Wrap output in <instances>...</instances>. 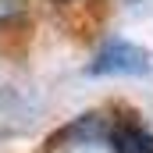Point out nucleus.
I'll return each mask as SVG.
<instances>
[{"label": "nucleus", "instance_id": "nucleus-1", "mask_svg": "<svg viewBox=\"0 0 153 153\" xmlns=\"http://www.w3.org/2000/svg\"><path fill=\"white\" fill-rule=\"evenodd\" d=\"M146 71L150 53L128 39H107L89 64V75H146Z\"/></svg>", "mask_w": 153, "mask_h": 153}, {"label": "nucleus", "instance_id": "nucleus-2", "mask_svg": "<svg viewBox=\"0 0 153 153\" xmlns=\"http://www.w3.org/2000/svg\"><path fill=\"white\" fill-rule=\"evenodd\" d=\"M107 139H111L114 153H153V132H146L143 125H132V121L114 125Z\"/></svg>", "mask_w": 153, "mask_h": 153}]
</instances>
